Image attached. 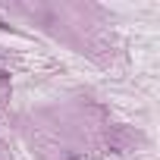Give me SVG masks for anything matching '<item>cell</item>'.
<instances>
[]
</instances>
